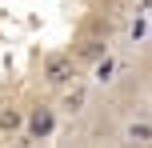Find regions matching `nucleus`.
I'll return each instance as SVG.
<instances>
[{
    "instance_id": "obj_6",
    "label": "nucleus",
    "mask_w": 152,
    "mask_h": 148,
    "mask_svg": "<svg viewBox=\"0 0 152 148\" xmlns=\"http://www.w3.org/2000/svg\"><path fill=\"white\" fill-rule=\"evenodd\" d=\"M0 128H4V132H12V128H20V112L4 108V112H0Z\"/></svg>"
},
{
    "instance_id": "obj_1",
    "label": "nucleus",
    "mask_w": 152,
    "mask_h": 148,
    "mask_svg": "<svg viewBox=\"0 0 152 148\" xmlns=\"http://www.w3.org/2000/svg\"><path fill=\"white\" fill-rule=\"evenodd\" d=\"M72 76H76L72 56H48V60H44V80H48L52 88H68Z\"/></svg>"
},
{
    "instance_id": "obj_8",
    "label": "nucleus",
    "mask_w": 152,
    "mask_h": 148,
    "mask_svg": "<svg viewBox=\"0 0 152 148\" xmlns=\"http://www.w3.org/2000/svg\"><path fill=\"white\" fill-rule=\"evenodd\" d=\"M16 148H28V144H16Z\"/></svg>"
},
{
    "instance_id": "obj_7",
    "label": "nucleus",
    "mask_w": 152,
    "mask_h": 148,
    "mask_svg": "<svg viewBox=\"0 0 152 148\" xmlns=\"http://www.w3.org/2000/svg\"><path fill=\"white\" fill-rule=\"evenodd\" d=\"M108 76H112V60L104 56V60H96V80H108Z\"/></svg>"
},
{
    "instance_id": "obj_4",
    "label": "nucleus",
    "mask_w": 152,
    "mask_h": 148,
    "mask_svg": "<svg viewBox=\"0 0 152 148\" xmlns=\"http://www.w3.org/2000/svg\"><path fill=\"white\" fill-rule=\"evenodd\" d=\"M84 96H88L84 88H72V92L64 96V108H68V112H80V108H84Z\"/></svg>"
},
{
    "instance_id": "obj_5",
    "label": "nucleus",
    "mask_w": 152,
    "mask_h": 148,
    "mask_svg": "<svg viewBox=\"0 0 152 148\" xmlns=\"http://www.w3.org/2000/svg\"><path fill=\"white\" fill-rule=\"evenodd\" d=\"M148 136H152V132H148V120H140V124L128 128V140H132V144H148Z\"/></svg>"
},
{
    "instance_id": "obj_3",
    "label": "nucleus",
    "mask_w": 152,
    "mask_h": 148,
    "mask_svg": "<svg viewBox=\"0 0 152 148\" xmlns=\"http://www.w3.org/2000/svg\"><path fill=\"white\" fill-rule=\"evenodd\" d=\"M80 56H84V60H104V40H84Z\"/></svg>"
},
{
    "instance_id": "obj_2",
    "label": "nucleus",
    "mask_w": 152,
    "mask_h": 148,
    "mask_svg": "<svg viewBox=\"0 0 152 148\" xmlns=\"http://www.w3.org/2000/svg\"><path fill=\"white\" fill-rule=\"evenodd\" d=\"M52 108H44V104H40V108H32V116H28V136L32 140H40V136H48L52 132Z\"/></svg>"
}]
</instances>
